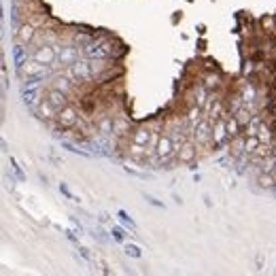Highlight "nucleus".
Wrapping results in <instances>:
<instances>
[{
  "label": "nucleus",
  "mask_w": 276,
  "mask_h": 276,
  "mask_svg": "<svg viewBox=\"0 0 276 276\" xmlns=\"http://www.w3.org/2000/svg\"><path fill=\"white\" fill-rule=\"evenodd\" d=\"M17 72H19L22 79H40V77H45L49 72V66L40 64V62L34 60V57H30V60H26V62L19 64Z\"/></svg>",
  "instance_id": "1"
},
{
  "label": "nucleus",
  "mask_w": 276,
  "mask_h": 276,
  "mask_svg": "<svg viewBox=\"0 0 276 276\" xmlns=\"http://www.w3.org/2000/svg\"><path fill=\"white\" fill-rule=\"evenodd\" d=\"M57 55H60L57 47H55V45H49V43H43L40 47H36V49L32 51L34 60L40 62V64H45V66H51V64L57 60Z\"/></svg>",
  "instance_id": "2"
},
{
  "label": "nucleus",
  "mask_w": 276,
  "mask_h": 276,
  "mask_svg": "<svg viewBox=\"0 0 276 276\" xmlns=\"http://www.w3.org/2000/svg\"><path fill=\"white\" fill-rule=\"evenodd\" d=\"M174 153H177V147H174V140L170 134H162L157 140V147H155V155L159 159H170Z\"/></svg>",
  "instance_id": "3"
},
{
  "label": "nucleus",
  "mask_w": 276,
  "mask_h": 276,
  "mask_svg": "<svg viewBox=\"0 0 276 276\" xmlns=\"http://www.w3.org/2000/svg\"><path fill=\"white\" fill-rule=\"evenodd\" d=\"M57 121H60V125H64V128H72L79 121V111L72 104H66L64 109H60V113H57Z\"/></svg>",
  "instance_id": "4"
},
{
  "label": "nucleus",
  "mask_w": 276,
  "mask_h": 276,
  "mask_svg": "<svg viewBox=\"0 0 276 276\" xmlns=\"http://www.w3.org/2000/svg\"><path fill=\"white\" fill-rule=\"evenodd\" d=\"M34 36H36V26L32 22H28V24L19 26V30L15 34V40L19 43V45H30V43L34 40Z\"/></svg>",
  "instance_id": "5"
},
{
  "label": "nucleus",
  "mask_w": 276,
  "mask_h": 276,
  "mask_svg": "<svg viewBox=\"0 0 276 276\" xmlns=\"http://www.w3.org/2000/svg\"><path fill=\"white\" fill-rule=\"evenodd\" d=\"M45 98L49 100V102L60 111V109H64L66 104H68V98H66V92H62V90H57V87H49V90L45 92Z\"/></svg>",
  "instance_id": "6"
},
{
  "label": "nucleus",
  "mask_w": 276,
  "mask_h": 276,
  "mask_svg": "<svg viewBox=\"0 0 276 276\" xmlns=\"http://www.w3.org/2000/svg\"><path fill=\"white\" fill-rule=\"evenodd\" d=\"M177 159L181 164H192L196 159V144L194 142H183L181 149L177 151Z\"/></svg>",
  "instance_id": "7"
},
{
  "label": "nucleus",
  "mask_w": 276,
  "mask_h": 276,
  "mask_svg": "<svg viewBox=\"0 0 276 276\" xmlns=\"http://www.w3.org/2000/svg\"><path fill=\"white\" fill-rule=\"evenodd\" d=\"M57 60H60L62 66H70V64H75L79 60V49L77 47H72V45H66L60 49V55H57Z\"/></svg>",
  "instance_id": "8"
},
{
  "label": "nucleus",
  "mask_w": 276,
  "mask_h": 276,
  "mask_svg": "<svg viewBox=\"0 0 276 276\" xmlns=\"http://www.w3.org/2000/svg\"><path fill=\"white\" fill-rule=\"evenodd\" d=\"M227 136H229V134H227V123H225V117L217 119V121L213 123V142H215V144H221Z\"/></svg>",
  "instance_id": "9"
},
{
  "label": "nucleus",
  "mask_w": 276,
  "mask_h": 276,
  "mask_svg": "<svg viewBox=\"0 0 276 276\" xmlns=\"http://www.w3.org/2000/svg\"><path fill=\"white\" fill-rule=\"evenodd\" d=\"M36 111H38V115H40V117L43 119H57V113H60V111H57L51 102H49V100L47 98H43L40 100V102H38V107H36Z\"/></svg>",
  "instance_id": "10"
},
{
  "label": "nucleus",
  "mask_w": 276,
  "mask_h": 276,
  "mask_svg": "<svg viewBox=\"0 0 276 276\" xmlns=\"http://www.w3.org/2000/svg\"><path fill=\"white\" fill-rule=\"evenodd\" d=\"M151 142V130L149 128H138L134 132V138H132V144H136V147H144L147 149Z\"/></svg>",
  "instance_id": "11"
},
{
  "label": "nucleus",
  "mask_w": 276,
  "mask_h": 276,
  "mask_svg": "<svg viewBox=\"0 0 276 276\" xmlns=\"http://www.w3.org/2000/svg\"><path fill=\"white\" fill-rule=\"evenodd\" d=\"M251 113H253V111H251V104H244V102H242V107H240L234 115H236V119L240 121V125H246V123L253 119V115H251Z\"/></svg>",
  "instance_id": "12"
},
{
  "label": "nucleus",
  "mask_w": 276,
  "mask_h": 276,
  "mask_svg": "<svg viewBox=\"0 0 276 276\" xmlns=\"http://www.w3.org/2000/svg\"><path fill=\"white\" fill-rule=\"evenodd\" d=\"M259 138L257 136H246L244 138V155H255V151L259 149Z\"/></svg>",
  "instance_id": "13"
},
{
  "label": "nucleus",
  "mask_w": 276,
  "mask_h": 276,
  "mask_svg": "<svg viewBox=\"0 0 276 276\" xmlns=\"http://www.w3.org/2000/svg\"><path fill=\"white\" fill-rule=\"evenodd\" d=\"M225 123H227V134H229V138H236L240 132V121L236 119V115H231V117H225Z\"/></svg>",
  "instance_id": "14"
},
{
  "label": "nucleus",
  "mask_w": 276,
  "mask_h": 276,
  "mask_svg": "<svg viewBox=\"0 0 276 276\" xmlns=\"http://www.w3.org/2000/svg\"><path fill=\"white\" fill-rule=\"evenodd\" d=\"M257 181H259V187H264V189H272V187L276 185V177L272 172H261Z\"/></svg>",
  "instance_id": "15"
},
{
  "label": "nucleus",
  "mask_w": 276,
  "mask_h": 276,
  "mask_svg": "<svg viewBox=\"0 0 276 276\" xmlns=\"http://www.w3.org/2000/svg\"><path fill=\"white\" fill-rule=\"evenodd\" d=\"M257 138H259V142L261 144H272V132H270V128L266 125V123H261L259 125V132H257Z\"/></svg>",
  "instance_id": "16"
},
{
  "label": "nucleus",
  "mask_w": 276,
  "mask_h": 276,
  "mask_svg": "<svg viewBox=\"0 0 276 276\" xmlns=\"http://www.w3.org/2000/svg\"><path fill=\"white\" fill-rule=\"evenodd\" d=\"M187 119H189V123H192V128H196L202 119H204V115H202V107H192V111H189V115H187Z\"/></svg>",
  "instance_id": "17"
},
{
  "label": "nucleus",
  "mask_w": 276,
  "mask_h": 276,
  "mask_svg": "<svg viewBox=\"0 0 276 276\" xmlns=\"http://www.w3.org/2000/svg\"><path fill=\"white\" fill-rule=\"evenodd\" d=\"M259 125H261V119H259V115H253V119L246 123V136H257L259 132Z\"/></svg>",
  "instance_id": "18"
},
{
  "label": "nucleus",
  "mask_w": 276,
  "mask_h": 276,
  "mask_svg": "<svg viewBox=\"0 0 276 276\" xmlns=\"http://www.w3.org/2000/svg\"><path fill=\"white\" fill-rule=\"evenodd\" d=\"M242 102L244 104H253L255 102V87L253 85H246L244 92H242Z\"/></svg>",
  "instance_id": "19"
},
{
  "label": "nucleus",
  "mask_w": 276,
  "mask_h": 276,
  "mask_svg": "<svg viewBox=\"0 0 276 276\" xmlns=\"http://www.w3.org/2000/svg\"><path fill=\"white\" fill-rule=\"evenodd\" d=\"M204 102H206V90H204V87H198V90H196V104L204 107Z\"/></svg>",
  "instance_id": "20"
},
{
  "label": "nucleus",
  "mask_w": 276,
  "mask_h": 276,
  "mask_svg": "<svg viewBox=\"0 0 276 276\" xmlns=\"http://www.w3.org/2000/svg\"><path fill=\"white\" fill-rule=\"evenodd\" d=\"M125 130H128V123H125V121H121V119L113 123V132H115V134H123Z\"/></svg>",
  "instance_id": "21"
},
{
  "label": "nucleus",
  "mask_w": 276,
  "mask_h": 276,
  "mask_svg": "<svg viewBox=\"0 0 276 276\" xmlns=\"http://www.w3.org/2000/svg\"><path fill=\"white\" fill-rule=\"evenodd\" d=\"M217 85H219L217 77H208V79H206V87H217Z\"/></svg>",
  "instance_id": "22"
}]
</instances>
